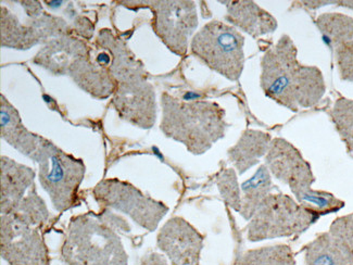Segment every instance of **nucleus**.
<instances>
[{"mask_svg": "<svg viewBox=\"0 0 353 265\" xmlns=\"http://www.w3.org/2000/svg\"><path fill=\"white\" fill-rule=\"evenodd\" d=\"M260 86L266 97L292 112L315 107L326 92L322 71L298 60L297 47L288 35L262 57Z\"/></svg>", "mask_w": 353, "mask_h": 265, "instance_id": "nucleus-1", "label": "nucleus"}, {"mask_svg": "<svg viewBox=\"0 0 353 265\" xmlns=\"http://www.w3.org/2000/svg\"><path fill=\"white\" fill-rule=\"evenodd\" d=\"M162 132L179 141L192 155H203L225 136V111L216 102L185 101L161 95Z\"/></svg>", "mask_w": 353, "mask_h": 265, "instance_id": "nucleus-2", "label": "nucleus"}, {"mask_svg": "<svg viewBox=\"0 0 353 265\" xmlns=\"http://www.w3.org/2000/svg\"><path fill=\"white\" fill-rule=\"evenodd\" d=\"M62 255L69 265H128V255L118 235L95 215L72 219Z\"/></svg>", "mask_w": 353, "mask_h": 265, "instance_id": "nucleus-3", "label": "nucleus"}, {"mask_svg": "<svg viewBox=\"0 0 353 265\" xmlns=\"http://www.w3.org/2000/svg\"><path fill=\"white\" fill-rule=\"evenodd\" d=\"M31 159L39 164V181L50 196L54 207L63 212L77 206L85 175L84 162L44 137Z\"/></svg>", "mask_w": 353, "mask_h": 265, "instance_id": "nucleus-4", "label": "nucleus"}, {"mask_svg": "<svg viewBox=\"0 0 353 265\" xmlns=\"http://www.w3.org/2000/svg\"><path fill=\"white\" fill-rule=\"evenodd\" d=\"M245 37L237 28L221 21H211L194 34L190 50L213 71L237 82L245 66Z\"/></svg>", "mask_w": 353, "mask_h": 265, "instance_id": "nucleus-5", "label": "nucleus"}, {"mask_svg": "<svg viewBox=\"0 0 353 265\" xmlns=\"http://www.w3.org/2000/svg\"><path fill=\"white\" fill-rule=\"evenodd\" d=\"M1 166V215H13L33 226L46 224L49 212L35 186V172L7 157Z\"/></svg>", "mask_w": 353, "mask_h": 265, "instance_id": "nucleus-6", "label": "nucleus"}, {"mask_svg": "<svg viewBox=\"0 0 353 265\" xmlns=\"http://www.w3.org/2000/svg\"><path fill=\"white\" fill-rule=\"evenodd\" d=\"M320 215L309 211L292 197L272 194L248 224L250 242L292 237L305 233Z\"/></svg>", "mask_w": 353, "mask_h": 265, "instance_id": "nucleus-7", "label": "nucleus"}, {"mask_svg": "<svg viewBox=\"0 0 353 265\" xmlns=\"http://www.w3.org/2000/svg\"><path fill=\"white\" fill-rule=\"evenodd\" d=\"M94 195L99 204L123 212L149 232L157 230L169 211L165 204L145 196L131 184L117 179L100 181L94 188Z\"/></svg>", "mask_w": 353, "mask_h": 265, "instance_id": "nucleus-8", "label": "nucleus"}, {"mask_svg": "<svg viewBox=\"0 0 353 265\" xmlns=\"http://www.w3.org/2000/svg\"><path fill=\"white\" fill-rule=\"evenodd\" d=\"M145 3L152 11V28L160 41L176 56H186L188 41L198 26L194 1L157 0Z\"/></svg>", "mask_w": 353, "mask_h": 265, "instance_id": "nucleus-9", "label": "nucleus"}, {"mask_svg": "<svg viewBox=\"0 0 353 265\" xmlns=\"http://www.w3.org/2000/svg\"><path fill=\"white\" fill-rule=\"evenodd\" d=\"M0 228V253L9 265H49L48 250L35 226L1 215Z\"/></svg>", "mask_w": 353, "mask_h": 265, "instance_id": "nucleus-10", "label": "nucleus"}, {"mask_svg": "<svg viewBox=\"0 0 353 265\" xmlns=\"http://www.w3.org/2000/svg\"><path fill=\"white\" fill-rule=\"evenodd\" d=\"M265 166L275 179L290 187L294 196L312 189L315 181L312 168L301 153L284 138L272 139Z\"/></svg>", "mask_w": 353, "mask_h": 265, "instance_id": "nucleus-11", "label": "nucleus"}, {"mask_svg": "<svg viewBox=\"0 0 353 265\" xmlns=\"http://www.w3.org/2000/svg\"><path fill=\"white\" fill-rule=\"evenodd\" d=\"M112 105L121 119L134 126L149 130L156 123V92L147 79L118 84Z\"/></svg>", "mask_w": 353, "mask_h": 265, "instance_id": "nucleus-12", "label": "nucleus"}, {"mask_svg": "<svg viewBox=\"0 0 353 265\" xmlns=\"http://www.w3.org/2000/svg\"><path fill=\"white\" fill-rule=\"evenodd\" d=\"M158 246L172 265H200L203 235L182 217L169 219L158 235Z\"/></svg>", "mask_w": 353, "mask_h": 265, "instance_id": "nucleus-13", "label": "nucleus"}, {"mask_svg": "<svg viewBox=\"0 0 353 265\" xmlns=\"http://www.w3.org/2000/svg\"><path fill=\"white\" fill-rule=\"evenodd\" d=\"M88 45L71 35L62 36L46 43L37 52L33 62L54 75H69L81 58L90 54Z\"/></svg>", "mask_w": 353, "mask_h": 265, "instance_id": "nucleus-14", "label": "nucleus"}, {"mask_svg": "<svg viewBox=\"0 0 353 265\" xmlns=\"http://www.w3.org/2000/svg\"><path fill=\"white\" fill-rule=\"evenodd\" d=\"M97 41L111 55L109 71L117 84L147 79L143 63L136 59L125 43L117 39L109 30L100 32Z\"/></svg>", "mask_w": 353, "mask_h": 265, "instance_id": "nucleus-15", "label": "nucleus"}, {"mask_svg": "<svg viewBox=\"0 0 353 265\" xmlns=\"http://www.w3.org/2000/svg\"><path fill=\"white\" fill-rule=\"evenodd\" d=\"M226 6L225 19L236 28L246 32L254 39L274 33L279 28L276 19L254 1H222Z\"/></svg>", "mask_w": 353, "mask_h": 265, "instance_id": "nucleus-16", "label": "nucleus"}, {"mask_svg": "<svg viewBox=\"0 0 353 265\" xmlns=\"http://www.w3.org/2000/svg\"><path fill=\"white\" fill-rule=\"evenodd\" d=\"M69 77L81 87L84 92L98 99H105L114 94L117 82L111 75L109 68L92 62L90 54L80 59L72 68Z\"/></svg>", "mask_w": 353, "mask_h": 265, "instance_id": "nucleus-17", "label": "nucleus"}, {"mask_svg": "<svg viewBox=\"0 0 353 265\" xmlns=\"http://www.w3.org/2000/svg\"><path fill=\"white\" fill-rule=\"evenodd\" d=\"M0 99L1 138L13 148L31 159L39 148L43 137L33 134L24 126L18 110L11 105L5 96L1 95Z\"/></svg>", "mask_w": 353, "mask_h": 265, "instance_id": "nucleus-18", "label": "nucleus"}, {"mask_svg": "<svg viewBox=\"0 0 353 265\" xmlns=\"http://www.w3.org/2000/svg\"><path fill=\"white\" fill-rule=\"evenodd\" d=\"M271 141V135L268 132L246 130L241 134L237 144L228 150V158L239 174L243 175L249 168L258 164L262 157L266 156Z\"/></svg>", "mask_w": 353, "mask_h": 265, "instance_id": "nucleus-19", "label": "nucleus"}, {"mask_svg": "<svg viewBox=\"0 0 353 265\" xmlns=\"http://www.w3.org/2000/svg\"><path fill=\"white\" fill-rule=\"evenodd\" d=\"M0 28H1V46L7 48L26 50L32 47L44 43L43 36L34 26L33 22L28 26L21 23L8 9L1 7L0 14Z\"/></svg>", "mask_w": 353, "mask_h": 265, "instance_id": "nucleus-20", "label": "nucleus"}, {"mask_svg": "<svg viewBox=\"0 0 353 265\" xmlns=\"http://www.w3.org/2000/svg\"><path fill=\"white\" fill-rule=\"evenodd\" d=\"M275 189L272 181L271 173L265 164H262L256 170L254 176L241 185L243 197H241V217L250 221L258 210L261 208L266 198L272 195Z\"/></svg>", "mask_w": 353, "mask_h": 265, "instance_id": "nucleus-21", "label": "nucleus"}, {"mask_svg": "<svg viewBox=\"0 0 353 265\" xmlns=\"http://www.w3.org/2000/svg\"><path fill=\"white\" fill-rule=\"evenodd\" d=\"M305 265H350L333 235L330 232L319 235L305 247Z\"/></svg>", "mask_w": 353, "mask_h": 265, "instance_id": "nucleus-22", "label": "nucleus"}, {"mask_svg": "<svg viewBox=\"0 0 353 265\" xmlns=\"http://www.w3.org/2000/svg\"><path fill=\"white\" fill-rule=\"evenodd\" d=\"M323 39L330 46L337 48L343 43L353 41V18L343 13H323L315 20Z\"/></svg>", "mask_w": 353, "mask_h": 265, "instance_id": "nucleus-23", "label": "nucleus"}, {"mask_svg": "<svg viewBox=\"0 0 353 265\" xmlns=\"http://www.w3.org/2000/svg\"><path fill=\"white\" fill-rule=\"evenodd\" d=\"M237 265H296V259L288 246H270L249 250Z\"/></svg>", "mask_w": 353, "mask_h": 265, "instance_id": "nucleus-24", "label": "nucleus"}, {"mask_svg": "<svg viewBox=\"0 0 353 265\" xmlns=\"http://www.w3.org/2000/svg\"><path fill=\"white\" fill-rule=\"evenodd\" d=\"M330 115L349 155L353 157V100L338 98Z\"/></svg>", "mask_w": 353, "mask_h": 265, "instance_id": "nucleus-25", "label": "nucleus"}, {"mask_svg": "<svg viewBox=\"0 0 353 265\" xmlns=\"http://www.w3.org/2000/svg\"><path fill=\"white\" fill-rule=\"evenodd\" d=\"M294 198L302 207L318 215L339 211L345 206L343 202L336 198L333 194L313 188L294 195Z\"/></svg>", "mask_w": 353, "mask_h": 265, "instance_id": "nucleus-26", "label": "nucleus"}, {"mask_svg": "<svg viewBox=\"0 0 353 265\" xmlns=\"http://www.w3.org/2000/svg\"><path fill=\"white\" fill-rule=\"evenodd\" d=\"M219 189L222 195L224 202L235 211L241 212V187L239 185V179L236 176L233 168L223 170L218 175L216 179Z\"/></svg>", "mask_w": 353, "mask_h": 265, "instance_id": "nucleus-27", "label": "nucleus"}, {"mask_svg": "<svg viewBox=\"0 0 353 265\" xmlns=\"http://www.w3.org/2000/svg\"><path fill=\"white\" fill-rule=\"evenodd\" d=\"M330 232L339 242L350 265H353V213L336 219L330 225Z\"/></svg>", "mask_w": 353, "mask_h": 265, "instance_id": "nucleus-28", "label": "nucleus"}, {"mask_svg": "<svg viewBox=\"0 0 353 265\" xmlns=\"http://www.w3.org/2000/svg\"><path fill=\"white\" fill-rule=\"evenodd\" d=\"M335 55L341 79L345 82L353 83V41L337 47Z\"/></svg>", "mask_w": 353, "mask_h": 265, "instance_id": "nucleus-29", "label": "nucleus"}]
</instances>
